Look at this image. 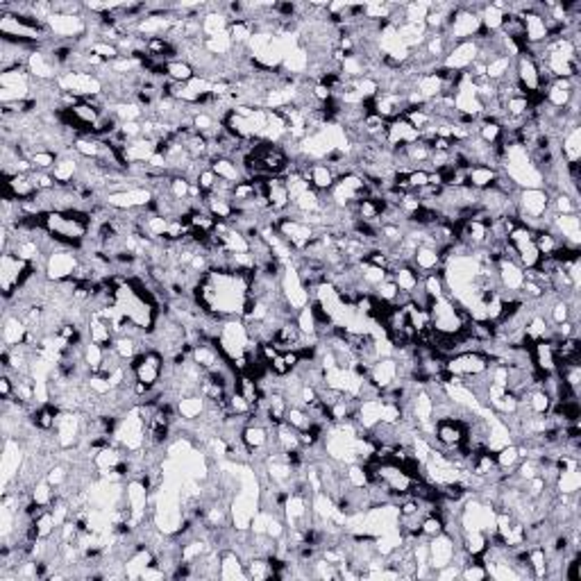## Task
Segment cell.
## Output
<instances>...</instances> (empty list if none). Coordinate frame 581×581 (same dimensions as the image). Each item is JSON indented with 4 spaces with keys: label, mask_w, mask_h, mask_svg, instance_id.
Masks as SVG:
<instances>
[{
    "label": "cell",
    "mask_w": 581,
    "mask_h": 581,
    "mask_svg": "<svg viewBox=\"0 0 581 581\" xmlns=\"http://www.w3.org/2000/svg\"><path fill=\"white\" fill-rule=\"evenodd\" d=\"M34 268L30 262L14 257L12 252H3V264H0V280H3V300L12 297L16 290L32 277Z\"/></svg>",
    "instance_id": "6da1fadb"
},
{
    "label": "cell",
    "mask_w": 581,
    "mask_h": 581,
    "mask_svg": "<svg viewBox=\"0 0 581 581\" xmlns=\"http://www.w3.org/2000/svg\"><path fill=\"white\" fill-rule=\"evenodd\" d=\"M80 264V255L76 248H69V245H59L48 255V264H46V277L50 282H64L71 280L73 273Z\"/></svg>",
    "instance_id": "7a4b0ae2"
},
{
    "label": "cell",
    "mask_w": 581,
    "mask_h": 581,
    "mask_svg": "<svg viewBox=\"0 0 581 581\" xmlns=\"http://www.w3.org/2000/svg\"><path fill=\"white\" fill-rule=\"evenodd\" d=\"M488 366H490V356L479 352V350L452 354V356H448V361H445V370H448L452 377L481 375V372L488 370Z\"/></svg>",
    "instance_id": "3957f363"
},
{
    "label": "cell",
    "mask_w": 581,
    "mask_h": 581,
    "mask_svg": "<svg viewBox=\"0 0 581 581\" xmlns=\"http://www.w3.org/2000/svg\"><path fill=\"white\" fill-rule=\"evenodd\" d=\"M516 209L518 218H543L552 209V200L543 189H520Z\"/></svg>",
    "instance_id": "277c9868"
},
{
    "label": "cell",
    "mask_w": 581,
    "mask_h": 581,
    "mask_svg": "<svg viewBox=\"0 0 581 581\" xmlns=\"http://www.w3.org/2000/svg\"><path fill=\"white\" fill-rule=\"evenodd\" d=\"M46 25L50 30V34H53L55 39H62V41H78L80 36H84L89 32L84 14H82V16L53 14V16L46 21Z\"/></svg>",
    "instance_id": "5b68a950"
},
{
    "label": "cell",
    "mask_w": 581,
    "mask_h": 581,
    "mask_svg": "<svg viewBox=\"0 0 581 581\" xmlns=\"http://www.w3.org/2000/svg\"><path fill=\"white\" fill-rule=\"evenodd\" d=\"M25 445L19 441V438H5V445H3V490L10 486V483L16 479L21 468H23V461H25Z\"/></svg>",
    "instance_id": "8992f818"
},
{
    "label": "cell",
    "mask_w": 581,
    "mask_h": 581,
    "mask_svg": "<svg viewBox=\"0 0 581 581\" xmlns=\"http://www.w3.org/2000/svg\"><path fill=\"white\" fill-rule=\"evenodd\" d=\"M477 59V41H459L450 48V53L443 57L441 66L454 73H466Z\"/></svg>",
    "instance_id": "52a82bcc"
},
{
    "label": "cell",
    "mask_w": 581,
    "mask_h": 581,
    "mask_svg": "<svg viewBox=\"0 0 581 581\" xmlns=\"http://www.w3.org/2000/svg\"><path fill=\"white\" fill-rule=\"evenodd\" d=\"M552 232L561 238L570 248H579L581 245V220L579 214H556L552 218Z\"/></svg>",
    "instance_id": "ba28073f"
},
{
    "label": "cell",
    "mask_w": 581,
    "mask_h": 581,
    "mask_svg": "<svg viewBox=\"0 0 581 581\" xmlns=\"http://www.w3.org/2000/svg\"><path fill=\"white\" fill-rule=\"evenodd\" d=\"M398 377H400V366H398L396 356H379L368 372V379L379 391H384V389H389L391 384H396Z\"/></svg>",
    "instance_id": "9c48e42d"
},
{
    "label": "cell",
    "mask_w": 581,
    "mask_h": 581,
    "mask_svg": "<svg viewBox=\"0 0 581 581\" xmlns=\"http://www.w3.org/2000/svg\"><path fill=\"white\" fill-rule=\"evenodd\" d=\"M457 547L459 545L445 532L434 536V538H429V568L436 572V570L445 568V565H450Z\"/></svg>",
    "instance_id": "30bf717a"
},
{
    "label": "cell",
    "mask_w": 581,
    "mask_h": 581,
    "mask_svg": "<svg viewBox=\"0 0 581 581\" xmlns=\"http://www.w3.org/2000/svg\"><path fill=\"white\" fill-rule=\"evenodd\" d=\"M497 277H500L502 290H506V293H516L520 297V288H523V284H525L523 266L504 257L497 262Z\"/></svg>",
    "instance_id": "8fae6325"
},
{
    "label": "cell",
    "mask_w": 581,
    "mask_h": 581,
    "mask_svg": "<svg viewBox=\"0 0 581 581\" xmlns=\"http://www.w3.org/2000/svg\"><path fill=\"white\" fill-rule=\"evenodd\" d=\"M264 191H266V200H268V205H271L273 212L284 214L290 207V196H288L284 177H277V175L268 177V180L264 182Z\"/></svg>",
    "instance_id": "7c38bea8"
},
{
    "label": "cell",
    "mask_w": 581,
    "mask_h": 581,
    "mask_svg": "<svg viewBox=\"0 0 581 581\" xmlns=\"http://www.w3.org/2000/svg\"><path fill=\"white\" fill-rule=\"evenodd\" d=\"M436 438L441 441L443 448H459L466 441V422L457 418L436 420Z\"/></svg>",
    "instance_id": "4fadbf2b"
},
{
    "label": "cell",
    "mask_w": 581,
    "mask_h": 581,
    "mask_svg": "<svg viewBox=\"0 0 581 581\" xmlns=\"http://www.w3.org/2000/svg\"><path fill=\"white\" fill-rule=\"evenodd\" d=\"M411 268L418 271L420 277H424V275H431V273H438L443 268L441 252H438L436 248H429V245H418V250L413 252Z\"/></svg>",
    "instance_id": "5bb4252c"
},
{
    "label": "cell",
    "mask_w": 581,
    "mask_h": 581,
    "mask_svg": "<svg viewBox=\"0 0 581 581\" xmlns=\"http://www.w3.org/2000/svg\"><path fill=\"white\" fill-rule=\"evenodd\" d=\"M382 409H384V400L375 398V400H361L359 409H356L354 422L359 424L363 431H370L372 427H377L382 422Z\"/></svg>",
    "instance_id": "9a60e30c"
},
{
    "label": "cell",
    "mask_w": 581,
    "mask_h": 581,
    "mask_svg": "<svg viewBox=\"0 0 581 581\" xmlns=\"http://www.w3.org/2000/svg\"><path fill=\"white\" fill-rule=\"evenodd\" d=\"M523 25H525V41L527 46H543V43L549 41L547 27L543 23V16L538 12H529L523 16Z\"/></svg>",
    "instance_id": "2e32d148"
},
{
    "label": "cell",
    "mask_w": 581,
    "mask_h": 581,
    "mask_svg": "<svg viewBox=\"0 0 581 581\" xmlns=\"http://www.w3.org/2000/svg\"><path fill=\"white\" fill-rule=\"evenodd\" d=\"M532 359H534V368L540 372V375H549L556 368V359H554V345L549 341H536L532 345Z\"/></svg>",
    "instance_id": "e0dca14e"
},
{
    "label": "cell",
    "mask_w": 581,
    "mask_h": 581,
    "mask_svg": "<svg viewBox=\"0 0 581 581\" xmlns=\"http://www.w3.org/2000/svg\"><path fill=\"white\" fill-rule=\"evenodd\" d=\"M27 337V325L21 318L5 314L3 316V345H21L25 343Z\"/></svg>",
    "instance_id": "ac0fdd59"
},
{
    "label": "cell",
    "mask_w": 581,
    "mask_h": 581,
    "mask_svg": "<svg viewBox=\"0 0 581 581\" xmlns=\"http://www.w3.org/2000/svg\"><path fill=\"white\" fill-rule=\"evenodd\" d=\"M220 579H248L243 558L234 549H220Z\"/></svg>",
    "instance_id": "d6986e66"
},
{
    "label": "cell",
    "mask_w": 581,
    "mask_h": 581,
    "mask_svg": "<svg viewBox=\"0 0 581 581\" xmlns=\"http://www.w3.org/2000/svg\"><path fill=\"white\" fill-rule=\"evenodd\" d=\"M558 150H561V159L565 163H577L581 159V128L565 132L558 141Z\"/></svg>",
    "instance_id": "ffe728a7"
},
{
    "label": "cell",
    "mask_w": 581,
    "mask_h": 581,
    "mask_svg": "<svg viewBox=\"0 0 581 581\" xmlns=\"http://www.w3.org/2000/svg\"><path fill=\"white\" fill-rule=\"evenodd\" d=\"M500 170L490 168V166H470L468 168V186H472L477 191L490 189L495 184Z\"/></svg>",
    "instance_id": "44dd1931"
},
{
    "label": "cell",
    "mask_w": 581,
    "mask_h": 581,
    "mask_svg": "<svg viewBox=\"0 0 581 581\" xmlns=\"http://www.w3.org/2000/svg\"><path fill=\"white\" fill-rule=\"evenodd\" d=\"M212 170L216 173V177H220V180H227L232 184H241L243 182V173H241V166L229 159V157H218L212 161Z\"/></svg>",
    "instance_id": "7402d4cb"
},
{
    "label": "cell",
    "mask_w": 581,
    "mask_h": 581,
    "mask_svg": "<svg viewBox=\"0 0 581 581\" xmlns=\"http://www.w3.org/2000/svg\"><path fill=\"white\" fill-rule=\"evenodd\" d=\"M309 182H311V189H316L318 193H327L334 186V182H337V177H334V173L325 161H316V163H311Z\"/></svg>",
    "instance_id": "603a6c76"
},
{
    "label": "cell",
    "mask_w": 581,
    "mask_h": 581,
    "mask_svg": "<svg viewBox=\"0 0 581 581\" xmlns=\"http://www.w3.org/2000/svg\"><path fill=\"white\" fill-rule=\"evenodd\" d=\"M554 488H556V493H563V495L579 493V488H581V472H579V468H565V470L558 472Z\"/></svg>",
    "instance_id": "cb8c5ba5"
},
{
    "label": "cell",
    "mask_w": 581,
    "mask_h": 581,
    "mask_svg": "<svg viewBox=\"0 0 581 581\" xmlns=\"http://www.w3.org/2000/svg\"><path fill=\"white\" fill-rule=\"evenodd\" d=\"M177 413L184 420H198L200 415L205 413V398L200 396H189V398H180L177 400Z\"/></svg>",
    "instance_id": "d4e9b609"
},
{
    "label": "cell",
    "mask_w": 581,
    "mask_h": 581,
    "mask_svg": "<svg viewBox=\"0 0 581 581\" xmlns=\"http://www.w3.org/2000/svg\"><path fill=\"white\" fill-rule=\"evenodd\" d=\"M163 71H166L168 80L180 82V84H186V82H191L193 78H196L193 66L182 62V59H170V62H166V66H163Z\"/></svg>",
    "instance_id": "484cf974"
},
{
    "label": "cell",
    "mask_w": 581,
    "mask_h": 581,
    "mask_svg": "<svg viewBox=\"0 0 581 581\" xmlns=\"http://www.w3.org/2000/svg\"><path fill=\"white\" fill-rule=\"evenodd\" d=\"M391 277L398 284V288H402V290H413L415 286H418V282H420L418 271L411 268V266H396L391 271Z\"/></svg>",
    "instance_id": "4316f807"
},
{
    "label": "cell",
    "mask_w": 581,
    "mask_h": 581,
    "mask_svg": "<svg viewBox=\"0 0 581 581\" xmlns=\"http://www.w3.org/2000/svg\"><path fill=\"white\" fill-rule=\"evenodd\" d=\"M245 575L248 579H273L271 556H252L245 561Z\"/></svg>",
    "instance_id": "83f0119b"
},
{
    "label": "cell",
    "mask_w": 581,
    "mask_h": 581,
    "mask_svg": "<svg viewBox=\"0 0 581 581\" xmlns=\"http://www.w3.org/2000/svg\"><path fill=\"white\" fill-rule=\"evenodd\" d=\"M495 461H497V468H500L502 472H513V470H516V466L520 464L518 445L516 443L504 445L502 450L495 452Z\"/></svg>",
    "instance_id": "f1b7e54d"
},
{
    "label": "cell",
    "mask_w": 581,
    "mask_h": 581,
    "mask_svg": "<svg viewBox=\"0 0 581 581\" xmlns=\"http://www.w3.org/2000/svg\"><path fill=\"white\" fill-rule=\"evenodd\" d=\"M227 34L234 46H248V41L255 34V27H252L250 21H232L227 27Z\"/></svg>",
    "instance_id": "f546056e"
},
{
    "label": "cell",
    "mask_w": 581,
    "mask_h": 581,
    "mask_svg": "<svg viewBox=\"0 0 581 581\" xmlns=\"http://www.w3.org/2000/svg\"><path fill=\"white\" fill-rule=\"evenodd\" d=\"M205 48H207V53H212L214 57H227L232 53L234 43L229 39L227 32H220L216 36H209V39H205Z\"/></svg>",
    "instance_id": "4dcf8cb0"
},
{
    "label": "cell",
    "mask_w": 581,
    "mask_h": 581,
    "mask_svg": "<svg viewBox=\"0 0 581 581\" xmlns=\"http://www.w3.org/2000/svg\"><path fill=\"white\" fill-rule=\"evenodd\" d=\"M513 64H516V59H511V57H500V59H495V62H490L486 66V80L493 82V84L502 82L511 73Z\"/></svg>",
    "instance_id": "1f68e13d"
},
{
    "label": "cell",
    "mask_w": 581,
    "mask_h": 581,
    "mask_svg": "<svg viewBox=\"0 0 581 581\" xmlns=\"http://www.w3.org/2000/svg\"><path fill=\"white\" fill-rule=\"evenodd\" d=\"M284 422H288L290 427L297 429V431H304V429H309L311 424H314V418L309 415L307 407H288Z\"/></svg>",
    "instance_id": "d6a6232c"
},
{
    "label": "cell",
    "mask_w": 581,
    "mask_h": 581,
    "mask_svg": "<svg viewBox=\"0 0 581 581\" xmlns=\"http://www.w3.org/2000/svg\"><path fill=\"white\" fill-rule=\"evenodd\" d=\"M518 264L523 266V271H532V268L538 266L540 262V252L536 248L534 241H529L525 245H518Z\"/></svg>",
    "instance_id": "836d02e7"
},
{
    "label": "cell",
    "mask_w": 581,
    "mask_h": 581,
    "mask_svg": "<svg viewBox=\"0 0 581 581\" xmlns=\"http://www.w3.org/2000/svg\"><path fill=\"white\" fill-rule=\"evenodd\" d=\"M32 502L39 504V506H53V502H55V488L50 486L46 477L39 479L32 486Z\"/></svg>",
    "instance_id": "e575fe53"
},
{
    "label": "cell",
    "mask_w": 581,
    "mask_h": 581,
    "mask_svg": "<svg viewBox=\"0 0 581 581\" xmlns=\"http://www.w3.org/2000/svg\"><path fill=\"white\" fill-rule=\"evenodd\" d=\"M345 475H348V481H350V486H352V488H366L368 481H370L366 464H348L345 466Z\"/></svg>",
    "instance_id": "d590c367"
},
{
    "label": "cell",
    "mask_w": 581,
    "mask_h": 581,
    "mask_svg": "<svg viewBox=\"0 0 581 581\" xmlns=\"http://www.w3.org/2000/svg\"><path fill=\"white\" fill-rule=\"evenodd\" d=\"M445 532V520L438 516L436 511L427 513V516L422 518V525H420V534L424 538H434V536L443 534Z\"/></svg>",
    "instance_id": "8d00e7d4"
},
{
    "label": "cell",
    "mask_w": 581,
    "mask_h": 581,
    "mask_svg": "<svg viewBox=\"0 0 581 581\" xmlns=\"http://www.w3.org/2000/svg\"><path fill=\"white\" fill-rule=\"evenodd\" d=\"M295 325L300 327V332L304 334V337H318L316 334V316H314V311H311V302L307 304V307H302L300 311H297Z\"/></svg>",
    "instance_id": "74e56055"
},
{
    "label": "cell",
    "mask_w": 581,
    "mask_h": 581,
    "mask_svg": "<svg viewBox=\"0 0 581 581\" xmlns=\"http://www.w3.org/2000/svg\"><path fill=\"white\" fill-rule=\"evenodd\" d=\"M398 293H400V288H398L396 282H393V277L384 280L382 284H377L375 288H372V295H375L379 302H389V304L396 302Z\"/></svg>",
    "instance_id": "f35d334b"
},
{
    "label": "cell",
    "mask_w": 581,
    "mask_h": 581,
    "mask_svg": "<svg viewBox=\"0 0 581 581\" xmlns=\"http://www.w3.org/2000/svg\"><path fill=\"white\" fill-rule=\"evenodd\" d=\"M102 356H105V348L93 343V341H89L87 348H84V363L91 372H98L100 370V363H102Z\"/></svg>",
    "instance_id": "ab89813d"
},
{
    "label": "cell",
    "mask_w": 581,
    "mask_h": 581,
    "mask_svg": "<svg viewBox=\"0 0 581 581\" xmlns=\"http://www.w3.org/2000/svg\"><path fill=\"white\" fill-rule=\"evenodd\" d=\"M554 214H579V200H575L568 193H558L552 198Z\"/></svg>",
    "instance_id": "60d3db41"
},
{
    "label": "cell",
    "mask_w": 581,
    "mask_h": 581,
    "mask_svg": "<svg viewBox=\"0 0 581 581\" xmlns=\"http://www.w3.org/2000/svg\"><path fill=\"white\" fill-rule=\"evenodd\" d=\"M427 14H429V3H407L405 5L407 23H424Z\"/></svg>",
    "instance_id": "b9f144b4"
},
{
    "label": "cell",
    "mask_w": 581,
    "mask_h": 581,
    "mask_svg": "<svg viewBox=\"0 0 581 581\" xmlns=\"http://www.w3.org/2000/svg\"><path fill=\"white\" fill-rule=\"evenodd\" d=\"M30 161H32L34 170H48V173H53V168L57 163V155L50 150H39L30 157Z\"/></svg>",
    "instance_id": "7bdbcfd3"
},
{
    "label": "cell",
    "mask_w": 581,
    "mask_h": 581,
    "mask_svg": "<svg viewBox=\"0 0 581 581\" xmlns=\"http://www.w3.org/2000/svg\"><path fill=\"white\" fill-rule=\"evenodd\" d=\"M461 579H468V581H481V579H488V572H486V565H483L479 558H475L466 565V568H461Z\"/></svg>",
    "instance_id": "ee69618b"
},
{
    "label": "cell",
    "mask_w": 581,
    "mask_h": 581,
    "mask_svg": "<svg viewBox=\"0 0 581 581\" xmlns=\"http://www.w3.org/2000/svg\"><path fill=\"white\" fill-rule=\"evenodd\" d=\"M216 180H218V177H216V173L212 168H205L203 173H200V177H198V189L203 191V196H207V193H212V189H214V184H216Z\"/></svg>",
    "instance_id": "f6af8a7d"
},
{
    "label": "cell",
    "mask_w": 581,
    "mask_h": 581,
    "mask_svg": "<svg viewBox=\"0 0 581 581\" xmlns=\"http://www.w3.org/2000/svg\"><path fill=\"white\" fill-rule=\"evenodd\" d=\"M268 370H271L273 375H277V377H284V375H288V372H290V368L286 366V361H284V356H282V354H277L271 363H268Z\"/></svg>",
    "instance_id": "bcb514c9"
},
{
    "label": "cell",
    "mask_w": 581,
    "mask_h": 581,
    "mask_svg": "<svg viewBox=\"0 0 581 581\" xmlns=\"http://www.w3.org/2000/svg\"><path fill=\"white\" fill-rule=\"evenodd\" d=\"M457 577H461V570L452 563L445 565L441 570H436V575H434V579H457Z\"/></svg>",
    "instance_id": "7dc6e473"
}]
</instances>
